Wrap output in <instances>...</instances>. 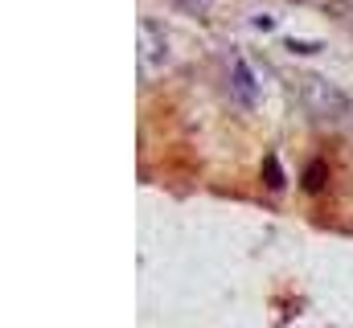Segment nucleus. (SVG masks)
Instances as JSON below:
<instances>
[{
  "instance_id": "nucleus-1",
  "label": "nucleus",
  "mask_w": 353,
  "mask_h": 328,
  "mask_svg": "<svg viewBox=\"0 0 353 328\" xmlns=\"http://www.w3.org/2000/svg\"><path fill=\"white\" fill-rule=\"evenodd\" d=\"M300 103H304V111H312L316 119H345V115H353L350 94L337 90L333 82L316 79V74H304V79H300Z\"/></svg>"
},
{
  "instance_id": "nucleus-3",
  "label": "nucleus",
  "mask_w": 353,
  "mask_h": 328,
  "mask_svg": "<svg viewBox=\"0 0 353 328\" xmlns=\"http://www.w3.org/2000/svg\"><path fill=\"white\" fill-rule=\"evenodd\" d=\"M234 82H239V94L247 103H255V79H251V70H243V62H234Z\"/></svg>"
},
{
  "instance_id": "nucleus-5",
  "label": "nucleus",
  "mask_w": 353,
  "mask_h": 328,
  "mask_svg": "<svg viewBox=\"0 0 353 328\" xmlns=\"http://www.w3.org/2000/svg\"><path fill=\"white\" fill-rule=\"evenodd\" d=\"M176 4H185V8H193V12H201V0H176Z\"/></svg>"
},
{
  "instance_id": "nucleus-4",
  "label": "nucleus",
  "mask_w": 353,
  "mask_h": 328,
  "mask_svg": "<svg viewBox=\"0 0 353 328\" xmlns=\"http://www.w3.org/2000/svg\"><path fill=\"white\" fill-rule=\"evenodd\" d=\"M267 185H283V172H275V161H267Z\"/></svg>"
},
{
  "instance_id": "nucleus-6",
  "label": "nucleus",
  "mask_w": 353,
  "mask_h": 328,
  "mask_svg": "<svg viewBox=\"0 0 353 328\" xmlns=\"http://www.w3.org/2000/svg\"><path fill=\"white\" fill-rule=\"evenodd\" d=\"M350 119H353V115H350Z\"/></svg>"
},
{
  "instance_id": "nucleus-2",
  "label": "nucleus",
  "mask_w": 353,
  "mask_h": 328,
  "mask_svg": "<svg viewBox=\"0 0 353 328\" xmlns=\"http://www.w3.org/2000/svg\"><path fill=\"white\" fill-rule=\"evenodd\" d=\"M136 58H140V70L144 74H157L165 62H169V33L161 21L144 17L140 21V37H136Z\"/></svg>"
}]
</instances>
